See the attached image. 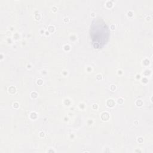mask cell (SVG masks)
I'll use <instances>...</instances> for the list:
<instances>
[{"label": "cell", "mask_w": 153, "mask_h": 153, "mask_svg": "<svg viewBox=\"0 0 153 153\" xmlns=\"http://www.w3.org/2000/svg\"><path fill=\"white\" fill-rule=\"evenodd\" d=\"M90 36L92 45L95 48H101L106 44L109 37V31L103 20L94 19L90 25Z\"/></svg>", "instance_id": "6da1fadb"}]
</instances>
